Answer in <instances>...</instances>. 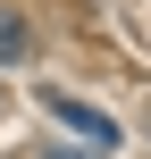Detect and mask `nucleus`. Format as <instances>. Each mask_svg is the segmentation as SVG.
<instances>
[{"mask_svg":"<svg viewBox=\"0 0 151 159\" xmlns=\"http://www.w3.org/2000/svg\"><path fill=\"white\" fill-rule=\"evenodd\" d=\"M42 109H50V117H59V126H67V134H84V143H92V151H109V143H118V126H109V117H101V109H84V101H76V92H42Z\"/></svg>","mask_w":151,"mask_h":159,"instance_id":"f257e3e1","label":"nucleus"},{"mask_svg":"<svg viewBox=\"0 0 151 159\" xmlns=\"http://www.w3.org/2000/svg\"><path fill=\"white\" fill-rule=\"evenodd\" d=\"M0 59H25V17L0 8Z\"/></svg>","mask_w":151,"mask_h":159,"instance_id":"f03ea898","label":"nucleus"},{"mask_svg":"<svg viewBox=\"0 0 151 159\" xmlns=\"http://www.w3.org/2000/svg\"><path fill=\"white\" fill-rule=\"evenodd\" d=\"M34 159H92V151H67V143H50V151H34Z\"/></svg>","mask_w":151,"mask_h":159,"instance_id":"7ed1b4c3","label":"nucleus"}]
</instances>
